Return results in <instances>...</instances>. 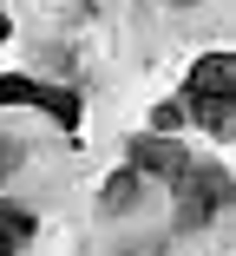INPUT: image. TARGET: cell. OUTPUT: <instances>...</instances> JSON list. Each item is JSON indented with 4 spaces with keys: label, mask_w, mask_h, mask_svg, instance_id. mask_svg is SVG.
Here are the masks:
<instances>
[{
    "label": "cell",
    "mask_w": 236,
    "mask_h": 256,
    "mask_svg": "<svg viewBox=\"0 0 236 256\" xmlns=\"http://www.w3.org/2000/svg\"><path fill=\"white\" fill-rule=\"evenodd\" d=\"M7 33H13V20H7V7H0V46H7Z\"/></svg>",
    "instance_id": "8"
},
{
    "label": "cell",
    "mask_w": 236,
    "mask_h": 256,
    "mask_svg": "<svg viewBox=\"0 0 236 256\" xmlns=\"http://www.w3.org/2000/svg\"><path fill=\"white\" fill-rule=\"evenodd\" d=\"M7 164H13V144H0V178H7Z\"/></svg>",
    "instance_id": "7"
},
{
    "label": "cell",
    "mask_w": 236,
    "mask_h": 256,
    "mask_svg": "<svg viewBox=\"0 0 236 256\" xmlns=\"http://www.w3.org/2000/svg\"><path fill=\"white\" fill-rule=\"evenodd\" d=\"M33 230H39V217L26 210V204H0V256H26Z\"/></svg>",
    "instance_id": "5"
},
{
    "label": "cell",
    "mask_w": 236,
    "mask_h": 256,
    "mask_svg": "<svg viewBox=\"0 0 236 256\" xmlns=\"http://www.w3.org/2000/svg\"><path fill=\"white\" fill-rule=\"evenodd\" d=\"M184 125H197L217 144H236V53L217 46V53L191 60L184 66V92L151 112V132H184Z\"/></svg>",
    "instance_id": "1"
},
{
    "label": "cell",
    "mask_w": 236,
    "mask_h": 256,
    "mask_svg": "<svg viewBox=\"0 0 236 256\" xmlns=\"http://www.w3.org/2000/svg\"><path fill=\"white\" fill-rule=\"evenodd\" d=\"M138 184H145V178L125 164V171H112V184H105V197H99V204H105V210H125V204H138Z\"/></svg>",
    "instance_id": "6"
},
{
    "label": "cell",
    "mask_w": 236,
    "mask_h": 256,
    "mask_svg": "<svg viewBox=\"0 0 236 256\" xmlns=\"http://www.w3.org/2000/svg\"><path fill=\"white\" fill-rule=\"evenodd\" d=\"M191 158H197V151L177 144V132H145V138H131V151H125V164H131L138 178H158V184H171Z\"/></svg>",
    "instance_id": "4"
},
{
    "label": "cell",
    "mask_w": 236,
    "mask_h": 256,
    "mask_svg": "<svg viewBox=\"0 0 236 256\" xmlns=\"http://www.w3.org/2000/svg\"><path fill=\"white\" fill-rule=\"evenodd\" d=\"M171 197H177V230H210L230 204H236V178L217 158H191V164L171 178Z\"/></svg>",
    "instance_id": "2"
},
{
    "label": "cell",
    "mask_w": 236,
    "mask_h": 256,
    "mask_svg": "<svg viewBox=\"0 0 236 256\" xmlns=\"http://www.w3.org/2000/svg\"><path fill=\"white\" fill-rule=\"evenodd\" d=\"M0 106H26V112H46L59 132H79L85 118V98L72 86H53V79H26V72H0Z\"/></svg>",
    "instance_id": "3"
}]
</instances>
